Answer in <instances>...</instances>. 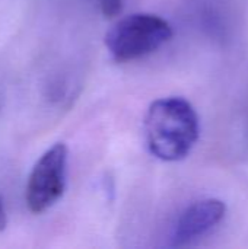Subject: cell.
Wrapping results in <instances>:
<instances>
[{"label":"cell","instance_id":"4","mask_svg":"<svg viewBox=\"0 0 248 249\" xmlns=\"http://www.w3.org/2000/svg\"><path fill=\"white\" fill-rule=\"evenodd\" d=\"M227 206L218 198L200 200L187 207L178 217L172 231V245L184 247L218 226L225 217Z\"/></svg>","mask_w":248,"mask_h":249},{"label":"cell","instance_id":"2","mask_svg":"<svg viewBox=\"0 0 248 249\" xmlns=\"http://www.w3.org/2000/svg\"><path fill=\"white\" fill-rule=\"evenodd\" d=\"M172 36L171 25L153 13H133L120 19L105 35V45L118 63L152 54Z\"/></svg>","mask_w":248,"mask_h":249},{"label":"cell","instance_id":"6","mask_svg":"<svg viewBox=\"0 0 248 249\" xmlns=\"http://www.w3.org/2000/svg\"><path fill=\"white\" fill-rule=\"evenodd\" d=\"M7 225V217H6V212H4V206H3V201L0 198V232L4 231Z\"/></svg>","mask_w":248,"mask_h":249},{"label":"cell","instance_id":"3","mask_svg":"<svg viewBox=\"0 0 248 249\" xmlns=\"http://www.w3.org/2000/svg\"><path fill=\"white\" fill-rule=\"evenodd\" d=\"M66 171L67 147L63 143H56L42 153L29 174L25 200L31 213L41 214L63 197L66 190Z\"/></svg>","mask_w":248,"mask_h":249},{"label":"cell","instance_id":"5","mask_svg":"<svg viewBox=\"0 0 248 249\" xmlns=\"http://www.w3.org/2000/svg\"><path fill=\"white\" fill-rule=\"evenodd\" d=\"M105 18H115L123 9V0H96Z\"/></svg>","mask_w":248,"mask_h":249},{"label":"cell","instance_id":"1","mask_svg":"<svg viewBox=\"0 0 248 249\" xmlns=\"http://www.w3.org/2000/svg\"><path fill=\"white\" fill-rule=\"evenodd\" d=\"M146 143L153 156L165 162L184 159L200 134L193 105L180 96L161 98L151 104L145 117Z\"/></svg>","mask_w":248,"mask_h":249}]
</instances>
